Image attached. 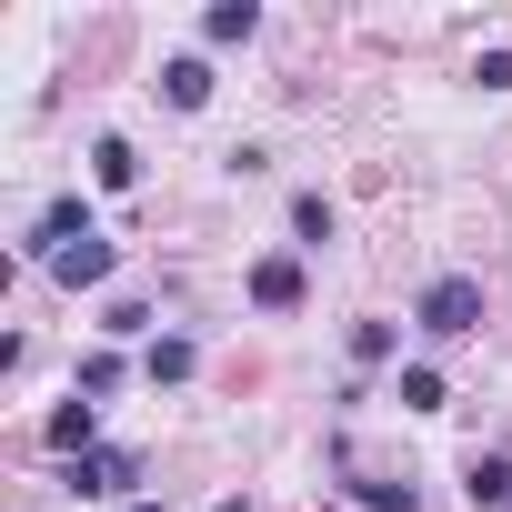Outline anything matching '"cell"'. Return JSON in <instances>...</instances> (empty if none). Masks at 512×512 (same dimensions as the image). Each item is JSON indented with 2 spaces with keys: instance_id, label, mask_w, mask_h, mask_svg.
<instances>
[{
  "instance_id": "1",
  "label": "cell",
  "mask_w": 512,
  "mask_h": 512,
  "mask_svg": "<svg viewBox=\"0 0 512 512\" xmlns=\"http://www.w3.org/2000/svg\"><path fill=\"white\" fill-rule=\"evenodd\" d=\"M422 332H432V342L482 332V282H462V272H452V282H432V292H422Z\"/></svg>"
},
{
  "instance_id": "2",
  "label": "cell",
  "mask_w": 512,
  "mask_h": 512,
  "mask_svg": "<svg viewBox=\"0 0 512 512\" xmlns=\"http://www.w3.org/2000/svg\"><path fill=\"white\" fill-rule=\"evenodd\" d=\"M51 282H71V292H81V282H111V241L91 231V241H71V251H51Z\"/></svg>"
},
{
  "instance_id": "3",
  "label": "cell",
  "mask_w": 512,
  "mask_h": 512,
  "mask_svg": "<svg viewBox=\"0 0 512 512\" xmlns=\"http://www.w3.org/2000/svg\"><path fill=\"white\" fill-rule=\"evenodd\" d=\"M131 472H141V452H91V462H71V492H131Z\"/></svg>"
},
{
  "instance_id": "4",
  "label": "cell",
  "mask_w": 512,
  "mask_h": 512,
  "mask_svg": "<svg viewBox=\"0 0 512 512\" xmlns=\"http://www.w3.org/2000/svg\"><path fill=\"white\" fill-rule=\"evenodd\" d=\"M251 302H262V312H292V302H302V262H251Z\"/></svg>"
},
{
  "instance_id": "5",
  "label": "cell",
  "mask_w": 512,
  "mask_h": 512,
  "mask_svg": "<svg viewBox=\"0 0 512 512\" xmlns=\"http://www.w3.org/2000/svg\"><path fill=\"white\" fill-rule=\"evenodd\" d=\"M161 91H171V111H201L211 101V61H161Z\"/></svg>"
},
{
  "instance_id": "6",
  "label": "cell",
  "mask_w": 512,
  "mask_h": 512,
  "mask_svg": "<svg viewBox=\"0 0 512 512\" xmlns=\"http://www.w3.org/2000/svg\"><path fill=\"white\" fill-rule=\"evenodd\" d=\"M91 171H101V191H131V181H141V151H131V141H101Z\"/></svg>"
},
{
  "instance_id": "7",
  "label": "cell",
  "mask_w": 512,
  "mask_h": 512,
  "mask_svg": "<svg viewBox=\"0 0 512 512\" xmlns=\"http://www.w3.org/2000/svg\"><path fill=\"white\" fill-rule=\"evenodd\" d=\"M91 432H101V412H91V402H61V412H51V452H81Z\"/></svg>"
},
{
  "instance_id": "8",
  "label": "cell",
  "mask_w": 512,
  "mask_h": 512,
  "mask_svg": "<svg viewBox=\"0 0 512 512\" xmlns=\"http://www.w3.org/2000/svg\"><path fill=\"white\" fill-rule=\"evenodd\" d=\"M472 502H512V462H492V452H472V482H462Z\"/></svg>"
},
{
  "instance_id": "9",
  "label": "cell",
  "mask_w": 512,
  "mask_h": 512,
  "mask_svg": "<svg viewBox=\"0 0 512 512\" xmlns=\"http://www.w3.org/2000/svg\"><path fill=\"white\" fill-rule=\"evenodd\" d=\"M201 31H211V41H251V31H262V11H251V0H221Z\"/></svg>"
},
{
  "instance_id": "10",
  "label": "cell",
  "mask_w": 512,
  "mask_h": 512,
  "mask_svg": "<svg viewBox=\"0 0 512 512\" xmlns=\"http://www.w3.org/2000/svg\"><path fill=\"white\" fill-rule=\"evenodd\" d=\"M402 412H442V372H432V362L402 372Z\"/></svg>"
},
{
  "instance_id": "11",
  "label": "cell",
  "mask_w": 512,
  "mask_h": 512,
  "mask_svg": "<svg viewBox=\"0 0 512 512\" xmlns=\"http://www.w3.org/2000/svg\"><path fill=\"white\" fill-rule=\"evenodd\" d=\"M141 372H151V382H191V342H151Z\"/></svg>"
},
{
  "instance_id": "12",
  "label": "cell",
  "mask_w": 512,
  "mask_h": 512,
  "mask_svg": "<svg viewBox=\"0 0 512 512\" xmlns=\"http://www.w3.org/2000/svg\"><path fill=\"white\" fill-rule=\"evenodd\" d=\"M292 221H302L312 241H332V201H322V191H302V201H292Z\"/></svg>"
},
{
  "instance_id": "13",
  "label": "cell",
  "mask_w": 512,
  "mask_h": 512,
  "mask_svg": "<svg viewBox=\"0 0 512 512\" xmlns=\"http://www.w3.org/2000/svg\"><path fill=\"white\" fill-rule=\"evenodd\" d=\"M352 362H392V322H362L352 332Z\"/></svg>"
},
{
  "instance_id": "14",
  "label": "cell",
  "mask_w": 512,
  "mask_h": 512,
  "mask_svg": "<svg viewBox=\"0 0 512 512\" xmlns=\"http://www.w3.org/2000/svg\"><path fill=\"white\" fill-rule=\"evenodd\" d=\"M482 91H512V51H482V71H472Z\"/></svg>"
},
{
  "instance_id": "15",
  "label": "cell",
  "mask_w": 512,
  "mask_h": 512,
  "mask_svg": "<svg viewBox=\"0 0 512 512\" xmlns=\"http://www.w3.org/2000/svg\"><path fill=\"white\" fill-rule=\"evenodd\" d=\"M221 512H251V502H221Z\"/></svg>"
},
{
  "instance_id": "16",
  "label": "cell",
  "mask_w": 512,
  "mask_h": 512,
  "mask_svg": "<svg viewBox=\"0 0 512 512\" xmlns=\"http://www.w3.org/2000/svg\"><path fill=\"white\" fill-rule=\"evenodd\" d=\"M141 512H161V502H141Z\"/></svg>"
}]
</instances>
